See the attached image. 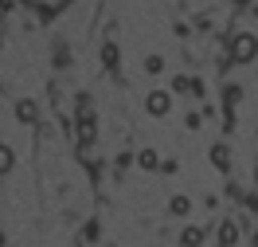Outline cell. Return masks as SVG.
<instances>
[{
  "label": "cell",
  "mask_w": 258,
  "mask_h": 247,
  "mask_svg": "<svg viewBox=\"0 0 258 247\" xmlns=\"http://www.w3.org/2000/svg\"><path fill=\"white\" fill-rule=\"evenodd\" d=\"M258 55V35L254 32H235L227 39V59L231 63H250Z\"/></svg>",
  "instance_id": "6da1fadb"
},
{
  "label": "cell",
  "mask_w": 258,
  "mask_h": 247,
  "mask_svg": "<svg viewBox=\"0 0 258 247\" xmlns=\"http://www.w3.org/2000/svg\"><path fill=\"white\" fill-rule=\"evenodd\" d=\"M145 110L153 118H164L168 110H172V90H149L145 94Z\"/></svg>",
  "instance_id": "7a4b0ae2"
},
{
  "label": "cell",
  "mask_w": 258,
  "mask_h": 247,
  "mask_svg": "<svg viewBox=\"0 0 258 247\" xmlns=\"http://www.w3.org/2000/svg\"><path fill=\"white\" fill-rule=\"evenodd\" d=\"M211 165H215L219 173H227V169H231V145H223V141L211 145Z\"/></svg>",
  "instance_id": "3957f363"
},
{
  "label": "cell",
  "mask_w": 258,
  "mask_h": 247,
  "mask_svg": "<svg viewBox=\"0 0 258 247\" xmlns=\"http://www.w3.org/2000/svg\"><path fill=\"white\" fill-rule=\"evenodd\" d=\"M219 243L223 247L239 243V224H235V220H223V224H219Z\"/></svg>",
  "instance_id": "277c9868"
},
{
  "label": "cell",
  "mask_w": 258,
  "mask_h": 247,
  "mask_svg": "<svg viewBox=\"0 0 258 247\" xmlns=\"http://www.w3.org/2000/svg\"><path fill=\"white\" fill-rule=\"evenodd\" d=\"M204 235H208L204 228H196V224H188V228L180 231V247H200V243H204Z\"/></svg>",
  "instance_id": "5b68a950"
},
{
  "label": "cell",
  "mask_w": 258,
  "mask_h": 247,
  "mask_svg": "<svg viewBox=\"0 0 258 247\" xmlns=\"http://www.w3.org/2000/svg\"><path fill=\"white\" fill-rule=\"evenodd\" d=\"M16 118L20 122H35V118H39V106H35L32 98H20L16 102Z\"/></svg>",
  "instance_id": "8992f818"
},
{
  "label": "cell",
  "mask_w": 258,
  "mask_h": 247,
  "mask_svg": "<svg viewBox=\"0 0 258 247\" xmlns=\"http://www.w3.org/2000/svg\"><path fill=\"white\" fill-rule=\"evenodd\" d=\"M137 165H141V169H161V157H157V149H141V153H137Z\"/></svg>",
  "instance_id": "52a82bcc"
},
{
  "label": "cell",
  "mask_w": 258,
  "mask_h": 247,
  "mask_svg": "<svg viewBox=\"0 0 258 247\" xmlns=\"http://www.w3.org/2000/svg\"><path fill=\"white\" fill-rule=\"evenodd\" d=\"M188 208H192V200H188V196H172V200H168V212H172V216H188Z\"/></svg>",
  "instance_id": "ba28073f"
},
{
  "label": "cell",
  "mask_w": 258,
  "mask_h": 247,
  "mask_svg": "<svg viewBox=\"0 0 258 247\" xmlns=\"http://www.w3.org/2000/svg\"><path fill=\"white\" fill-rule=\"evenodd\" d=\"M161 71H164V59L161 55H149L145 59V75H161Z\"/></svg>",
  "instance_id": "9c48e42d"
},
{
  "label": "cell",
  "mask_w": 258,
  "mask_h": 247,
  "mask_svg": "<svg viewBox=\"0 0 258 247\" xmlns=\"http://www.w3.org/2000/svg\"><path fill=\"white\" fill-rule=\"evenodd\" d=\"M102 63H106V67H117V47H113V43H102Z\"/></svg>",
  "instance_id": "30bf717a"
},
{
  "label": "cell",
  "mask_w": 258,
  "mask_h": 247,
  "mask_svg": "<svg viewBox=\"0 0 258 247\" xmlns=\"http://www.w3.org/2000/svg\"><path fill=\"white\" fill-rule=\"evenodd\" d=\"M12 165H16L12 149H8V145H0V169H4V173H12Z\"/></svg>",
  "instance_id": "8fae6325"
},
{
  "label": "cell",
  "mask_w": 258,
  "mask_h": 247,
  "mask_svg": "<svg viewBox=\"0 0 258 247\" xmlns=\"http://www.w3.org/2000/svg\"><path fill=\"white\" fill-rule=\"evenodd\" d=\"M28 4H35V8H47V12H55V8L71 4V0H28Z\"/></svg>",
  "instance_id": "7c38bea8"
},
{
  "label": "cell",
  "mask_w": 258,
  "mask_h": 247,
  "mask_svg": "<svg viewBox=\"0 0 258 247\" xmlns=\"http://www.w3.org/2000/svg\"><path fill=\"white\" fill-rule=\"evenodd\" d=\"M82 239H86V243H94V239H98V224H86V228H82Z\"/></svg>",
  "instance_id": "4fadbf2b"
}]
</instances>
